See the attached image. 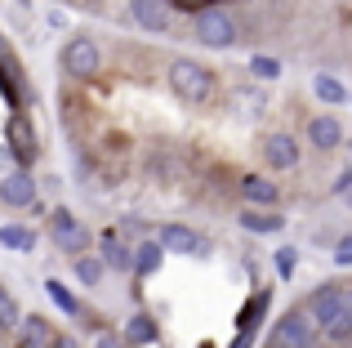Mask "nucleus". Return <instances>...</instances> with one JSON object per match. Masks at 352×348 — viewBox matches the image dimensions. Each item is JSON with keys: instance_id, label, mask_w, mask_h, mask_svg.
I'll return each mask as SVG.
<instances>
[{"instance_id": "obj_1", "label": "nucleus", "mask_w": 352, "mask_h": 348, "mask_svg": "<svg viewBox=\"0 0 352 348\" xmlns=\"http://www.w3.org/2000/svg\"><path fill=\"white\" fill-rule=\"evenodd\" d=\"M165 85H170L183 103H192V107L210 103V98L219 94V76L206 67V63H197V58H174L170 72H165Z\"/></svg>"}, {"instance_id": "obj_2", "label": "nucleus", "mask_w": 352, "mask_h": 348, "mask_svg": "<svg viewBox=\"0 0 352 348\" xmlns=\"http://www.w3.org/2000/svg\"><path fill=\"white\" fill-rule=\"evenodd\" d=\"M317 322H312L308 308H285L272 322V348H317Z\"/></svg>"}, {"instance_id": "obj_3", "label": "nucleus", "mask_w": 352, "mask_h": 348, "mask_svg": "<svg viewBox=\"0 0 352 348\" xmlns=\"http://www.w3.org/2000/svg\"><path fill=\"white\" fill-rule=\"evenodd\" d=\"M312 313V322H317L321 335H330V340H344V331H339V317H344V286H335V281H326V286L312 290V299L303 304Z\"/></svg>"}, {"instance_id": "obj_4", "label": "nucleus", "mask_w": 352, "mask_h": 348, "mask_svg": "<svg viewBox=\"0 0 352 348\" xmlns=\"http://www.w3.org/2000/svg\"><path fill=\"white\" fill-rule=\"evenodd\" d=\"M58 63H63V72H67V76H76V80H94V76H98V67H103V54H98V45L89 41V36H72V41L63 45Z\"/></svg>"}, {"instance_id": "obj_5", "label": "nucleus", "mask_w": 352, "mask_h": 348, "mask_svg": "<svg viewBox=\"0 0 352 348\" xmlns=\"http://www.w3.org/2000/svg\"><path fill=\"white\" fill-rule=\"evenodd\" d=\"M192 32H197L201 45H210V50H232L236 45V23L223 14V9H197V23H192Z\"/></svg>"}, {"instance_id": "obj_6", "label": "nucleus", "mask_w": 352, "mask_h": 348, "mask_svg": "<svg viewBox=\"0 0 352 348\" xmlns=\"http://www.w3.org/2000/svg\"><path fill=\"white\" fill-rule=\"evenodd\" d=\"M5 152L14 161H23V166H32L36 157H41V139H36V130H32V121H27L23 112H14L5 121Z\"/></svg>"}, {"instance_id": "obj_7", "label": "nucleus", "mask_w": 352, "mask_h": 348, "mask_svg": "<svg viewBox=\"0 0 352 348\" xmlns=\"http://www.w3.org/2000/svg\"><path fill=\"white\" fill-rule=\"evenodd\" d=\"M50 237H54L58 250H72V254H85V246H89V228L63 206L50 210Z\"/></svg>"}, {"instance_id": "obj_8", "label": "nucleus", "mask_w": 352, "mask_h": 348, "mask_svg": "<svg viewBox=\"0 0 352 348\" xmlns=\"http://www.w3.org/2000/svg\"><path fill=\"white\" fill-rule=\"evenodd\" d=\"M0 206H9V210H32L36 206L32 170H9V174H0Z\"/></svg>"}, {"instance_id": "obj_9", "label": "nucleus", "mask_w": 352, "mask_h": 348, "mask_svg": "<svg viewBox=\"0 0 352 348\" xmlns=\"http://www.w3.org/2000/svg\"><path fill=\"white\" fill-rule=\"evenodd\" d=\"M129 18H134L143 32H170L174 5L170 0H129Z\"/></svg>"}, {"instance_id": "obj_10", "label": "nucleus", "mask_w": 352, "mask_h": 348, "mask_svg": "<svg viewBox=\"0 0 352 348\" xmlns=\"http://www.w3.org/2000/svg\"><path fill=\"white\" fill-rule=\"evenodd\" d=\"M156 246H161V250H174V254H206V250H210L206 237L192 232V228H183V224H161Z\"/></svg>"}, {"instance_id": "obj_11", "label": "nucleus", "mask_w": 352, "mask_h": 348, "mask_svg": "<svg viewBox=\"0 0 352 348\" xmlns=\"http://www.w3.org/2000/svg\"><path fill=\"white\" fill-rule=\"evenodd\" d=\"M263 161L272 170H294L299 166V139H294V134H267L263 139Z\"/></svg>"}, {"instance_id": "obj_12", "label": "nucleus", "mask_w": 352, "mask_h": 348, "mask_svg": "<svg viewBox=\"0 0 352 348\" xmlns=\"http://www.w3.org/2000/svg\"><path fill=\"white\" fill-rule=\"evenodd\" d=\"M241 197H245L250 210H272L276 201H281V188H276L272 179H263V174H245V179H241Z\"/></svg>"}, {"instance_id": "obj_13", "label": "nucleus", "mask_w": 352, "mask_h": 348, "mask_svg": "<svg viewBox=\"0 0 352 348\" xmlns=\"http://www.w3.org/2000/svg\"><path fill=\"white\" fill-rule=\"evenodd\" d=\"M156 340H161V326H156L152 313H134L125 326H120V344H129V348H147Z\"/></svg>"}, {"instance_id": "obj_14", "label": "nucleus", "mask_w": 352, "mask_h": 348, "mask_svg": "<svg viewBox=\"0 0 352 348\" xmlns=\"http://www.w3.org/2000/svg\"><path fill=\"white\" fill-rule=\"evenodd\" d=\"M308 143L317 152H335L339 143H344V125H339L335 116H312L308 121Z\"/></svg>"}, {"instance_id": "obj_15", "label": "nucleus", "mask_w": 352, "mask_h": 348, "mask_svg": "<svg viewBox=\"0 0 352 348\" xmlns=\"http://www.w3.org/2000/svg\"><path fill=\"white\" fill-rule=\"evenodd\" d=\"M241 228L245 232H254V237H272V232H281L285 228V219L276 215V210H241Z\"/></svg>"}, {"instance_id": "obj_16", "label": "nucleus", "mask_w": 352, "mask_h": 348, "mask_svg": "<svg viewBox=\"0 0 352 348\" xmlns=\"http://www.w3.org/2000/svg\"><path fill=\"white\" fill-rule=\"evenodd\" d=\"M161 246L156 241H138L134 250H129V272H138V277H152L156 268H161Z\"/></svg>"}, {"instance_id": "obj_17", "label": "nucleus", "mask_w": 352, "mask_h": 348, "mask_svg": "<svg viewBox=\"0 0 352 348\" xmlns=\"http://www.w3.org/2000/svg\"><path fill=\"white\" fill-rule=\"evenodd\" d=\"M0 246H9V250H18V254H32L36 250V232L23 228V224H5L0 228Z\"/></svg>"}, {"instance_id": "obj_18", "label": "nucleus", "mask_w": 352, "mask_h": 348, "mask_svg": "<svg viewBox=\"0 0 352 348\" xmlns=\"http://www.w3.org/2000/svg\"><path fill=\"white\" fill-rule=\"evenodd\" d=\"M312 94L321 98V103H330V107H339V103H348V89L339 85L330 72H321V76H312Z\"/></svg>"}, {"instance_id": "obj_19", "label": "nucleus", "mask_w": 352, "mask_h": 348, "mask_svg": "<svg viewBox=\"0 0 352 348\" xmlns=\"http://www.w3.org/2000/svg\"><path fill=\"white\" fill-rule=\"evenodd\" d=\"M45 290H50V299H54V304H58V308H63L67 317H80V299L72 295V290L63 286L58 277H50V281H45Z\"/></svg>"}, {"instance_id": "obj_20", "label": "nucleus", "mask_w": 352, "mask_h": 348, "mask_svg": "<svg viewBox=\"0 0 352 348\" xmlns=\"http://www.w3.org/2000/svg\"><path fill=\"white\" fill-rule=\"evenodd\" d=\"M50 340H54V331H50V322H45V317H27L23 322V344L27 348H50Z\"/></svg>"}, {"instance_id": "obj_21", "label": "nucleus", "mask_w": 352, "mask_h": 348, "mask_svg": "<svg viewBox=\"0 0 352 348\" xmlns=\"http://www.w3.org/2000/svg\"><path fill=\"white\" fill-rule=\"evenodd\" d=\"M103 259H94V254H80L76 259V281L80 286H98V281H103Z\"/></svg>"}, {"instance_id": "obj_22", "label": "nucleus", "mask_w": 352, "mask_h": 348, "mask_svg": "<svg viewBox=\"0 0 352 348\" xmlns=\"http://www.w3.org/2000/svg\"><path fill=\"white\" fill-rule=\"evenodd\" d=\"M103 268H129V250L116 241L112 232L103 237Z\"/></svg>"}, {"instance_id": "obj_23", "label": "nucleus", "mask_w": 352, "mask_h": 348, "mask_svg": "<svg viewBox=\"0 0 352 348\" xmlns=\"http://www.w3.org/2000/svg\"><path fill=\"white\" fill-rule=\"evenodd\" d=\"M263 313H267V295H263V290H258V295L250 299V308H245V313H241L236 331H250V335H254V326H258V317H263Z\"/></svg>"}, {"instance_id": "obj_24", "label": "nucleus", "mask_w": 352, "mask_h": 348, "mask_svg": "<svg viewBox=\"0 0 352 348\" xmlns=\"http://www.w3.org/2000/svg\"><path fill=\"white\" fill-rule=\"evenodd\" d=\"M294 263H299V250H294V246H281V250L272 254V268H276V277H281V281L294 277Z\"/></svg>"}, {"instance_id": "obj_25", "label": "nucleus", "mask_w": 352, "mask_h": 348, "mask_svg": "<svg viewBox=\"0 0 352 348\" xmlns=\"http://www.w3.org/2000/svg\"><path fill=\"white\" fill-rule=\"evenodd\" d=\"M23 322V313H18V304H14V295H9L5 286H0V331H14V326Z\"/></svg>"}, {"instance_id": "obj_26", "label": "nucleus", "mask_w": 352, "mask_h": 348, "mask_svg": "<svg viewBox=\"0 0 352 348\" xmlns=\"http://www.w3.org/2000/svg\"><path fill=\"white\" fill-rule=\"evenodd\" d=\"M250 72H254L258 80H276V76H281V63L267 58V54H254V58H250Z\"/></svg>"}, {"instance_id": "obj_27", "label": "nucleus", "mask_w": 352, "mask_h": 348, "mask_svg": "<svg viewBox=\"0 0 352 348\" xmlns=\"http://www.w3.org/2000/svg\"><path fill=\"white\" fill-rule=\"evenodd\" d=\"M339 331H344V340H352V286H344V317H339Z\"/></svg>"}, {"instance_id": "obj_28", "label": "nucleus", "mask_w": 352, "mask_h": 348, "mask_svg": "<svg viewBox=\"0 0 352 348\" xmlns=\"http://www.w3.org/2000/svg\"><path fill=\"white\" fill-rule=\"evenodd\" d=\"M335 263H339V268H352V237H339V246H335Z\"/></svg>"}, {"instance_id": "obj_29", "label": "nucleus", "mask_w": 352, "mask_h": 348, "mask_svg": "<svg viewBox=\"0 0 352 348\" xmlns=\"http://www.w3.org/2000/svg\"><path fill=\"white\" fill-rule=\"evenodd\" d=\"M98 348H120V340H112V335H98Z\"/></svg>"}, {"instance_id": "obj_30", "label": "nucleus", "mask_w": 352, "mask_h": 348, "mask_svg": "<svg viewBox=\"0 0 352 348\" xmlns=\"http://www.w3.org/2000/svg\"><path fill=\"white\" fill-rule=\"evenodd\" d=\"M5 54H9V50H5V36H0V58H5Z\"/></svg>"}, {"instance_id": "obj_31", "label": "nucleus", "mask_w": 352, "mask_h": 348, "mask_svg": "<svg viewBox=\"0 0 352 348\" xmlns=\"http://www.w3.org/2000/svg\"><path fill=\"white\" fill-rule=\"evenodd\" d=\"M5 157H9V152H5V148H0V166H5Z\"/></svg>"}]
</instances>
